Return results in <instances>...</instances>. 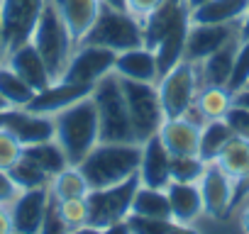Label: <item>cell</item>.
Here are the masks:
<instances>
[{
  "label": "cell",
  "mask_w": 249,
  "mask_h": 234,
  "mask_svg": "<svg viewBox=\"0 0 249 234\" xmlns=\"http://www.w3.org/2000/svg\"><path fill=\"white\" fill-rule=\"evenodd\" d=\"M215 164L232 178V181H239V178H247L249 176V142L242 139V137H232L222 151L217 154Z\"/></svg>",
  "instance_id": "83f0119b"
},
{
  "label": "cell",
  "mask_w": 249,
  "mask_h": 234,
  "mask_svg": "<svg viewBox=\"0 0 249 234\" xmlns=\"http://www.w3.org/2000/svg\"><path fill=\"white\" fill-rule=\"evenodd\" d=\"M205 171V161L198 154H186V156H171V181L181 183H198Z\"/></svg>",
  "instance_id": "836d02e7"
},
{
  "label": "cell",
  "mask_w": 249,
  "mask_h": 234,
  "mask_svg": "<svg viewBox=\"0 0 249 234\" xmlns=\"http://www.w3.org/2000/svg\"><path fill=\"white\" fill-rule=\"evenodd\" d=\"M120 85H122L124 102H127V112H130V120H132L135 137H137V142H144L147 137L157 134L161 122L166 120L161 100H159L157 83L120 78Z\"/></svg>",
  "instance_id": "52a82bcc"
},
{
  "label": "cell",
  "mask_w": 249,
  "mask_h": 234,
  "mask_svg": "<svg viewBox=\"0 0 249 234\" xmlns=\"http://www.w3.org/2000/svg\"><path fill=\"white\" fill-rule=\"evenodd\" d=\"M164 190H166V198H169L171 219L181 229H191V227H196L198 219L205 217V205H203V195H200L198 183L169 181V185Z\"/></svg>",
  "instance_id": "9a60e30c"
},
{
  "label": "cell",
  "mask_w": 249,
  "mask_h": 234,
  "mask_svg": "<svg viewBox=\"0 0 249 234\" xmlns=\"http://www.w3.org/2000/svg\"><path fill=\"white\" fill-rule=\"evenodd\" d=\"M90 98L98 112L100 142H137L117 73H107L105 78H100L90 88Z\"/></svg>",
  "instance_id": "277c9868"
},
{
  "label": "cell",
  "mask_w": 249,
  "mask_h": 234,
  "mask_svg": "<svg viewBox=\"0 0 249 234\" xmlns=\"http://www.w3.org/2000/svg\"><path fill=\"white\" fill-rule=\"evenodd\" d=\"M22 156L27 161H32L39 171H44L49 178L56 176L61 168L69 166V159L64 154V149L56 144V139H47V142H37L22 149Z\"/></svg>",
  "instance_id": "4316f807"
},
{
  "label": "cell",
  "mask_w": 249,
  "mask_h": 234,
  "mask_svg": "<svg viewBox=\"0 0 249 234\" xmlns=\"http://www.w3.org/2000/svg\"><path fill=\"white\" fill-rule=\"evenodd\" d=\"M5 64H8L30 88H35V93L42 90V88H47V85L54 81L52 73H49V68H47V64H44V59L39 56V51L35 49L32 42H22L20 47L10 49L8 56H5Z\"/></svg>",
  "instance_id": "e0dca14e"
},
{
  "label": "cell",
  "mask_w": 249,
  "mask_h": 234,
  "mask_svg": "<svg viewBox=\"0 0 249 234\" xmlns=\"http://www.w3.org/2000/svg\"><path fill=\"white\" fill-rule=\"evenodd\" d=\"M239 42H242V37H234V39H230L225 47H220L217 51H213V54L205 56L203 61H198L200 85H227V83H230Z\"/></svg>",
  "instance_id": "44dd1931"
},
{
  "label": "cell",
  "mask_w": 249,
  "mask_h": 234,
  "mask_svg": "<svg viewBox=\"0 0 249 234\" xmlns=\"http://www.w3.org/2000/svg\"><path fill=\"white\" fill-rule=\"evenodd\" d=\"M247 83H249V37H244L237 47V56H234V66H232V76H230L227 88L232 93H237Z\"/></svg>",
  "instance_id": "d590c367"
},
{
  "label": "cell",
  "mask_w": 249,
  "mask_h": 234,
  "mask_svg": "<svg viewBox=\"0 0 249 234\" xmlns=\"http://www.w3.org/2000/svg\"><path fill=\"white\" fill-rule=\"evenodd\" d=\"M234 102V93L227 85H200L198 95H196V110L200 112V117L208 120H217V117H225L227 110Z\"/></svg>",
  "instance_id": "d4e9b609"
},
{
  "label": "cell",
  "mask_w": 249,
  "mask_h": 234,
  "mask_svg": "<svg viewBox=\"0 0 249 234\" xmlns=\"http://www.w3.org/2000/svg\"><path fill=\"white\" fill-rule=\"evenodd\" d=\"M137 178H140L142 185H149V188H166L169 185V181H171V154L161 144L159 134H152L142 142Z\"/></svg>",
  "instance_id": "2e32d148"
},
{
  "label": "cell",
  "mask_w": 249,
  "mask_h": 234,
  "mask_svg": "<svg viewBox=\"0 0 249 234\" xmlns=\"http://www.w3.org/2000/svg\"><path fill=\"white\" fill-rule=\"evenodd\" d=\"M142 142H98L78 164L90 190L110 188L137 176Z\"/></svg>",
  "instance_id": "6da1fadb"
},
{
  "label": "cell",
  "mask_w": 249,
  "mask_h": 234,
  "mask_svg": "<svg viewBox=\"0 0 249 234\" xmlns=\"http://www.w3.org/2000/svg\"><path fill=\"white\" fill-rule=\"evenodd\" d=\"M0 98H5L10 107H25L35 98V88H30L5 61L0 64Z\"/></svg>",
  "instance_id": "4dcf8cb0"
},
{
  "label": "cell",
  "mask_w": 249,
  "mask_h": 234,
  "mask_svg": "<svg viewBox=\"0 0 249 234\" xmlns=\"http://www.w3.org/2000/svg\"><path fill=\"white\" fill-rule=\"evenodd\" d=\"M10 176L15 178V183L25 190V188H39V185H49V176L44 171H39L32 161H27L25 156L10 168Z\"/></svg>",
  "instance_id": "e575fe53"
},
{
  "label": "cell",
  "mask_w": 249,
  "mask_h": 234,
  "mask_svg": "<svg viewBox=\"0 0 249 234\" xmlns=\"http://www.w3.org/2000/svg\"><path fill=\"white\" fill-rule=\"evenodd\" d=\"M78 44H98V47L112 49L115 54L140 47V44H144L142 22L135 15H130L127 10L103 3L93 27L83 34V39Z\"/></svg>",
  "instance_id": "5b68a950"
},
{
  "label": "cell",
  "mask_w": 249,
  "mask_h": 234,
  "mask_svg": "<svg viewBox=\"0 0 249 234\" xmlns=\"http://www.w3.org/2000/svg\"><path fill=\"white\" fill-rule=\"evenodd\" d=\"M56 210L61 217V224L66 232H88V200L86 198H69V200H56Z\"/></svg>",
  "instance_id": "1f68e13d"
},
{
  "label": "cell",
  "mask_w": 249,
  "mask_h": 234,
  "mask_svg": "<svg viewBox=\"0 0 249 234\" xmlns=\"http://www.w3.org/2000/svg\"><path fill=\"white\" fill-rule=\"evenodd\" d=\"M200 127L203 125L181 115V117H166L157 134L171 156H186V154H198Z\"/></svg>",
  "instance_id": "d6986e66"
},
{
  "label": "cell",
  "mask_w": 249,
  "mask_h": 234,
  "mask_svg": "<svg viewBox=\"0 0 249 234\" xmlns=\"http://www.w3.org/2000/svg\"><path fill=\"white\" fill-rule=\"evenodd\" d=\"M117 229L124 232H137V234H157V232H171V229H181L174 219H164V217H142V215H127Z\"/></svg>",
  "instance_id": "d6a6232c"
},
{
  "label": "cell",
  "mask_w": 249,
  "mask_h": 234,
  "mask_svg": "<svg viewBox=\"0 0 249 234\" xmlns=\"http://www.w3.org/2000/svg\"><path fill=\"white\" fill-rule=\"evenodd\" d=\"M132 215H142V217H164L171 219V207H169V198L164 188H149V185H137L135 198H132Z\"/></svg>",
  "instance_id": "f1b7e54d"
},
{
  "label": "cell",
  "mask_w": 249,
  "mask_h": 234,
  "mask_svg": "<svg viewBox=\"0 0 249 234\" xmlns=\"http://www.w3.org/2000/svg\"><path fill=\"white\" fill-rule=\"evenodd\" d=\"M10 232H13L10 210H8V205H0V234H10Z\"/></svg>",
  "instance_id": "60d3db41"
},
{
  "label": "cell",
  "mask_w": 249,
  "mask_h": 234,
  "mask_svg": "<svg viewBox=\"0 0 249 234\" xmlns=\"http://www.w3.org/2000/svg\"><path fill=\"white\" fill-rule=\"evenodd\" d=\"M0 127H5L22 147L54 139V117L32 112L30 107H8L0 112Z\"/></svg>",
  "instance_id": "8fae6325"
},
{
  "label": "cell",
  "mask_w": 249,
  "mask_h": 234,
  "mask_svg": "<svg viewBox=\"0 0 249 234\" xmlns=\"http://www.w3.org/2000/svg\"><path fill=\"white\" fill-rule=\"evenodd\" d=\"M249 8V0H208L191 10V22H213V25H225V22H239Z\"/></svg>",
  "instance_id": "cb8c5ba5"
},
{
  "label": "cell",
  "mask_w": 249,
  "mask_h": 234,
  "mask_svg": "<svg viewBox=\"0 0 249 234\" xmlns=\"http://www.w3.org/2000/svg\"><path fill=\"white\" fill-rule=\"evenodd\" d=\"M49 190L56 200H69V198H86L90 193V185L83 176V171L73 164H69L66 168H61L56 176H52L49 181Z\"/></svg>",
  "instance_id": "f546056e"
},
{
  "label": "cell",
  "mask_w": 249,
  "mask_h": 234,
  "mask_svg": "<svg viewBox=\"0 0 249 234\" xmlns=\"http://www.w3.org/2000/svg\"><path fill=\"white\" fill-rule=\"evenodd\" d=\"M8 56V44H5V32H3V22H0V64Z\"/></svg>",
  "instance_id": "ee69618b"
},
{
  "label": "cell",
  "mask_w": 249,
  "mask_h": 234,
  "mask_svg": "<svg viewBox=\"0 0 249 234\" xmlns=\"http://www.w3.org/2000/svg\"><path fill=\"white\" fill-rule=\"evenodd\" d=\"M20 193H22V188L15 183V178L10 176V171L0 168V205H10Z\"/></svg>",
  "instance_id": "f35d334b"
},
{
  "label": "cell",
  "mask_w": 249,
  "mask_h": 234,
  "mask_svg": "<svg viewBox=\"0 0 249 234\" xmlns=\"http://www.w3.org/2000/svg\"><path fill=\"white\" fill-rule=\"evenodd\" d=\"M112 73H117L120 78L144 81V83H157L159 76H161L154 49H149L144 44L132 47V49H124V51H117Z\"/></svg>",
  "instance_id": "ffe728a7"
},
{
  "label": "cell",
  "mask_w": 249,
  "mask_h": 234,
  "mask_svg": "<svg viewBox=\"0 0 249 234\" xmlns=\"http://www.w3.org/2000/svg\"><path fill=\"white\" fill-rule=\"evenodd\" d=\"M22 144L5 130V127H0V168H5L10 171L20 159H22Z\"/></svg>",
  "instance_id": "8d00e7d4"
},
{
  "label": "cell",
  "mask_w": 249,
  "mask_h": 234,
  "mask_svg": "<svg viewBox=\"0 0 249 234\" xmlns=\"http://www.w3.org/2000/svg\"><path fill=\"white\" fill-rule=\"evenodd\" d=\"M90 95V88L88 85H78V83H69V81H52L47 88L37 90L35 98L25 105L30 107L32 112H39V115H56L61 112L64 107L78 102L81 98Z\"/></svg>",
  "instance_id": "ac0fdd59"
},
{
  "label": "cell",
  "mask_w": 249,
  "mask_h": 234,
  "mask_svg": "<svg viewBox=\"0 0 249 234\" xmlns=\"http://www.w3.org/2000/svg\"><path fill=\"white\" fill-rule=\"evenodd\" d=\"M234 137L232 127L227 125L225 117H217V120H208L200 127V139H198V156L210 164L217 159V154L222 151V147Z\"/></svg>",
  "instance_id": "484cf974"
},
{
  "label": "cell",
  "mask_w": 249,
  "mask_h": 234,
  "mask_svg": "<svg viewBox=\"0 0 249 234\" xmlns=\"http://www.w3.org/2000/svg\"><path fill=\"white\" fill-rule=\"evenodd\" d=\"M103 3H107V5H112V8H122V10H124V0H103Z\"/></svg>",
  "instance_id": "7dc6e473"
},
{
  "label": "cell",
  "mask_w": 249,
  "mask_h": 234,
  "mask_svg": "<svg viewBox=\"0 0 249 234\" xmlns=\"http://www.w3.org/2000/svg\"><path fill=\"white\" fill-rule=\"evenodd\" d=\"M54 139L64 149L69 164L73 166H78L86 159V154L100 142L98 112L90 95L54 115Z\"/></svg>",
  "instance_id": "7a4b0ae2"
},
{
  "label": "cell",
  "mask_w": 249,
  "mask_h": 234,
  "mask_svg": "<svg viewBox=\"0 0 249 234\" xmlns=\"http://www.w3.org/2000/svg\"><path fill=\"white\" fill-rule=\"evenodd\" d=\"M239 227L244 229V232H249V198L244 200V205H239Z\"/></svg>",
  "instance_id": "b9f144b4"
},
{
  "label": "cell",
  "mask_w": 249,
  "mask_h": 234,
  "mask_svg": "<svg viewBox=\"0 0 249 234\" xmlns=\"http://www.w3.org/2000/svg\"><path fill=\"white\" fill-rule=\"evenodd\" d=\"M140 185V178L132 176L110 188H98L86 195L90 219H88V232H110L117 229L120 222L130 215L135 190Z\"/></svg>",
  "instance_id": "8992f818"
},
{
  "label": "cell",
  "mask_w": 249,
  "mask_h": 234,
  "mask_svg": "<svg viewBox=\"0 0 249 234\" xmlns=\"http://www.w3.org/2000/svg\"><path fill=\"white\" fill-rule=\"evenodd\" d=\"M115 56L117 54L112 49H105V47H98V44H76L64 73L59 76V81H69V83L93 88L100 78L112 73Z\"/></svg>",
  "instance_id": "9c48e42d"
},
{
  "label": "cell",
  "mask_w": 249,
  "mask_h": 234,
  "mask_svg": "<svg viewBox=\"0 0 249 234\" xmlns=\"http://www.w3.org/2000/svg\"><path fill=\"white\" fill-rule=\"evenodd\" d=\"M188 27H191V13L181 15L171 30L159 39V44L154 47L157 54V64H159V73L169 71L174 64H178L186 54V37H188Z\"/></svg>",
  "instance_id": "7402d4cb"
},
{
  "label": "cell",
  "mask_w": 249,
  "mask_h": 234,
  "mask_svg": "<svg viewBox=\"0 0 249 234\" xmlns=\"http://www.w3.org/2000/svg\"><path fill=\"white\" fill-rule=\"evenodd\" d=\"M234 102H237V105H244V107H249V88H242V90H237V93H234Z\"/></svg>",
  "instance_id": "7bdbcfd3"
},
{
  "label": "cell",
  "mask_w": 249,
  "mask_h": 234,
  "mask_svg": "<svg viewBox=\"0 0 249 234\" xmlns=\"http://www.w3.org/2000/svg\"><path fill=\"white\" fill-rule=\"evenodd\" d=\"M161 3V0H124V10L130 15H135L140 22H144V17Z\"/></svg>",
  "instance_id": "ab89813d"
},
{
  "label": "cell",
  "mask_w": 249,
  "mask_h": 234,
  "mask_svg": "<svg viewBox=\"0 0 249 234\" xmlns=\"http://www.w3.org/2000/svg\"><path fill=\"white\" fill-rule=\"evenodd\" d=\"M242 37L239 34V22H225V25H213V22H191L188 37H186V54L183 59L188 61H203L220 47H225L230 39Z\"/></svg>",
  "instance_id": "5bb4252c"
},
{
  "label": "cell",
  "mask_w": 249,
  "mask_h": 234,
  "mask_svg": "<svg viewBox=\"0 0 249 234\" xmlns=\"http://www.w3.org/2000/svg\"><path fill=\"white\" fill-rule=\"evenodd\" d=\"M244 88H249V83H247V85H244Z\"/></svg>",
  "instance_id": "681fc988"
},
{
  "label": "cell",
  "mask_w": 249,
  "mask_h": 234,
  "mask_svg": "<svg viewBox=\"0 0 249 234\" xmlns=\"http://www.w3.org/2000/svg\"><path fill=\"white\" fill-rule=\"evenodd\" d=\"M203 205H205V217L213 219H225L232 212V200H234V181L215 164H205V171L198 181Z\"/></svg>",
  "instance_id": "4fadbf2b"
},
{
  "label": "cell",
  "mask_w": 249,
  "mask_h": 234,
  "mask_svg": "<svg viewBox=\"0 0 249 234\" xmlns=\"http://www.w3.org/2000/svg\"><path fill=\"white\" fill-rule=\"evenodd\" d=\"M10 105H8V100L5 98H0V112H3V110H8Z\"/></svg>",
  "instance_id": "c3c4849f"
},
{
  "label": "cell",
  "mask_w": 249,
  "mask_h": 234,
  "mask_svg": "<svg viewBox=\"0 0 249 234\" xmlns=\"http://www.w3.org/2000/svg\"><path fill=\"white\" fill-rule=\"evenodd\" d=\"M56 3H59V10H61L76 44H78L83 39V34L93 27L103 0H56Z\"/></svg>",
  "instance_id": "603a6c76"
},
{
  "label": "cell",
  "mask_w": 249,
  "mask_h": 234,
  "mask_svg": "<svg viewBox=\"0 0 249 234\" xmlns=\"http://www.w3.org/2000/svg\"><path fill=\"white\" fill-rule=\"evenodd\" d=\"M225 120H227V125L232 127L234 137H242V139L249 142V107L232 102V107H230L227 115H225Z\"/></svg>",
  "instance_id": "74e56055"
},
{
  "label": "cell",
  "mask_w": 249,
  "mask_h": 234,
  "mask_svg": "<svg viewBox=\"0 0 249 234\" xmlns=\"http://www.w3.org/2000/svg\"><path fill=\"white\" fill-rule=\"evenodd\" d=\"M52 200V190L49 185H39V188H25L10 205V222H13V232L18 234H39L42 232V222L47 215Z\"/></svg>",
  "instance_id": "7c38bea8"
},
{
  "label": "cell",
  "mask_w": 249,
  "mask_h": 234,
  "mask_svg": "<svg viewBox=\"0 0 249 234\" xmlns=\"http://www.w3.org/2000/svg\"><path fill=\"white\" fill-rule=\"evenodd\" d=\"M198 88H200V76H198L196 61L181 59L169 71H164L157 81L164 117H181L186 110H191L196 102Z\"/></svg>",
  "instance_id": "ba28073f"
},
{
  "label": "cell",
  "mask_w": 249,
  "mask_h": 234,
  "mask_svg": "<svg viewBox=\"0 0 249 234\" xmlns=\"http://www.w3.org/2000/svg\"><path fill=\"white\" fill-rule=\"evenodd\" d=\"M239 34H242V39H244V37H249V8H247L244 17L239 20Z\"/></svg>",
  "instance_id": "f6af8a7d"
},
{
  "label": "cell",
  "mask_w": 249,
  "mask_h": 234,
  "mask_svg": "<svg viewBox=\"0 0 249 234\" xmlns=\"http://www.w3.org/2000/svg\"><path fill=\"white\" fill-rule=\"evenodd\" d=\"M30 42L35 44V49L44 59L52 78L59 81V76L64 73V68L76 49V39H73V34H71V30L59 10L56 0H44Z\"/></svg>",
  "instance_id": "3957f363"
},
{
  "label": "cell",
  "mask_w": 249,
  "mask_h": 234,
  "mask_svg": "<svg viewBox=\"0 0 249 234\" xmlns=\"http://www.w3.org/2000/svg\"><path fill=\"white\" fill-rule=\"evenodd\" d=\"M203 3H208V0H186L188 10H193V8H198V5H203Z\"/></svg>",
  "instance_id": "bcb514c9"
},
{
  "label": "cell",
  "mask_w": 249,
  "mask_h": 234,
  "mask_svg": "<svg viewBox=\"0 0 249 234\" xmlns=\"http://www.w3.org/2000/svg\"><path fill=\"white\" fill-rule=\"evenodd\" d=\"M42 5L44 0H0V22H3L8 51L22 42H30Z\"/></svg>",
  "instance_id": "30bf717a"
}]
</instances>
